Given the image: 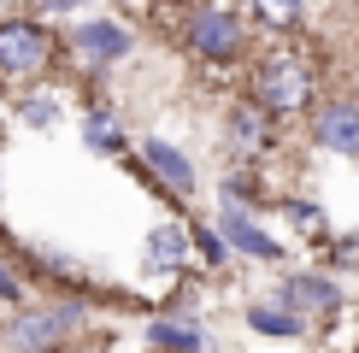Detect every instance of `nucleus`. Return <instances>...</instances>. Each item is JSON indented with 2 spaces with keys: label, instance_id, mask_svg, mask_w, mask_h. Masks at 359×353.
Segmentation results:
<instances>
[{
  "label": "nucleus",
  "instance_id": "f257e3e1",
  "mask_svg": "<svg viewBox=\"0 0 359 353\" xmlns=\"http://www.w3.org/2000/svg\"><path fill=\"white\" fill-rule=\"evenodd\" d=\"M77 330H83V306L77 300L36 306V312H18L6 324V347L12 353H53V347H65Z\"/></svg>",
  "mask_w": 359,
  "mask_h": 353
},
{
  "label": "nucleus",
  "instance_id": "f03ea898",
  "mask_svg": "<svg viewBox=\"0 0 359 353\" xmlns=\"http://www.w3.org/2000/svg\"><path fill=\"white\" fill-rule=\"evenodd\" d=\"M53 29L36 18H0V77H41L53 65Z\"/></svg>",
  "mask_w": 359,
  "mask_h": 353
},
{
  "label": "nucleus",
  "instance_id": "7ed1b4c3",
  "mask_svg": "<svg viewBox=\"0 0 359 353\" xmlns=\"http://www.w3.org/2000/svg\"><path fill=\"white\" fill-rule=\"evenodd\" d=\"M253 100H259L271 118H289L312 100V77L294 53H271L259 71H253Z\"/></svg>",
  "mask_w": 359,
  "mask_h": 353
},
{
  "label": "nucleus",
  "instance_id": "20e7f679",
  "mask_svg": "<svg viewBox=\"0 0 359 353\" xmlns=\"http://www.w3.org/2000/svg\"><path fill=\"white\" fill-rule=\"evenodd\" d=\"M189 41L201 59H212V65H230L236 53H242V24H236V12L224 6H201L189 18Z\"/></svg>",
  "mask_w": 359,
  "mask_h": 353
},
{
  "label": "nucleus",
  "instance_id": "39448f33",
  "mask_svg": "<svg viewBox=\"0 0 359 353\" xmlns=\"http://www.w3.org/2000/svg\"><path fill=\"white\" fill-rule=\"evenodd\" d=\"M71 53H77L83 65H112V59L130 53V29L112 24V18H88V24H77V36H71Z\"/></svg>",
  "mask_w": 359,
  "mask_h": 353
},
{
  "label": "nucleus",
  "instance_id": "423d86ee",
  "mask_svg": "<svg viewBox=\"0 0 359 353\" xmlns=\"http://www.w3.org/2000/svg\"><path fill=\"white\" fill-rule=\"evenodd\" d=\"M312 136H318L324 153L359 159V100H336V106H324L318 124H312Z\"/></svg>",
  "mask_w": 359,
  "mask_h": 353
},
{
  "label": "nucleus",
  "instance_id": "0eeeda50",
  "mask_svg": "<svg viewBox=\"0 0 359 353\" xmlns=\"http://www.w3.org/2000/svg\"><path fill=\"white\" fill-rule=\"evenodd\" d=\"M283 306H289V312H336L341 306V289L330 283V277H289V283H283Z\"/></svg>",
  "mask_w": 359,
  "mask_h": 353
},
{
  "label": "nucleus",
  "instance_id": "6e6552de",
  "mask_svg": "<svg viewBox=\"0 0 359 353\" xmlns=\"http://www.w3.org/2000/svg\"><path fill=\"white\" fill-rule=\"evenodd\" d=\"M142 165L154 171L159 183L171 188V195H189V188H194V165H189L183 153H177L171 141H147V147H142Z\"/></svg>",
  "mask_w": 359,
  "mask_h": 353
},
{
  "label": "nucleus",
  "instance_id": "1a4fd4ad",
  "mask_svg": "<svg viewBox=\"0 0 359 353\" xmlns=\"http://www.w3.org/2000/svg\"><path fill=\"white\" fill-rule=\"evenodd\" d=\"M230 141H236V153H265L271 147V112L259 106V100H242V106L230 112Z\"/></svg>",
  "mask_w": 359,
  "mask_h": 353
},
{
  "label": "nucleus",
  "instance_id": "9d476101",
  "mask_svg": "<svg viewBox=\"0 0 359 353\" xmlns=\"http://www.w3.org/2000/svg\"><path fill=\"white\" fill-rule=\"evenodd\" d=\"M147 342L159 353H206L212 347V335L201 330V324H177V318H154V330H147Z\"/></svg>",
  "mask_w": 359,
  "mask_h": 353
},
{
  "label": "nucleus",
  "instance_id": "9b49d317",
  "mask_svg": "<svg viewBox=\"0 0 359 353\" xmlns=\"http://www.w3.org/2000/svg\"><path fill=\"white\" fill-rule=\"evenodd\" d=\"M189 247H194V235H189V230H177V224H159L154 235H147V265H154V271H183Z\"/></svg>",
  "mask_w": 359,
  "mask_h": 353
},
{
  "label": "nucleus",
  "instance_id": "f8f14e48",
  "mask_svg": "<svg viewBox=\"0 0 359 353\" xmlns=\"http://www.w3.org/2000/svg\"><path fill=\"white\" fill-rule=\"evenodd\" d=\"M224 242H230V247H242V254H253V259H277V254H283L271 235H265L259 224H248V218L236 212V206L224 212Z\"/></svg>",
  "mask_w": 359,
  "mask_h": 353
},
{
  "label": "nucleus",
  "instance_id": "ddd939ff",
  "mask_svg": "<svg viewBox=\"0 0 359 353\" xmlns=\"http://www.w3.org/2000/svg\"><path fill=\"white\" fill-rule=\"evenodd\" d=\"M83 141L95 147V153H118V147H124V130H118L107 112H88L83 118Z\"/></svg>",
  "mask_w": 359,
  "mask_h": 353
},
{
  "label": "nucleus",
  "instance_id": "4468645a",
  "mask_svg": "<svg viewBox=\"0 0 359 353\" xmlns=\"http://www.w3.org/2000/svg\"><path fill=\"white\" fill-rule=\"evenodd\" d=\"M18 118L29 130H48V124H59V100L53 95H24L18 100Z\"/></svg>",
  "mask_w": 359,
  "mask_h": 353
},
{
  "label": "nucleus",
  "instance_id": "2eb2a0df",
  "mask_svg": "<svg viewBox=\"0 0 359 353\" xmlns=\"http://www.w3.org/2000/svg\"><path fill=\"white\" fill-rule=\"evenodd\" d=\"M248 324H253V330H271V335H294V330H301V312H271V306H253Z\"/></svg>",
  "mask_w": 359,
  "mask_h": 353
},
{
  "label": "nucleus",
  "instance_id": "dca6fc26",
  "mask_svg": "<svg viewBox=\"0 0 359 353\" xmlns=\"http://www.w3.org/2000/svg\"><path fill=\"white\" fill-rule=\"evenodd\" d=\"M253 12H259L265 24H277V29L301 24V0H253Z\"/></svg>",
  "mask_w": 359,
  "mask_h": 353
},
{
  "label": "nucleus",
  "instance_id": "f3484780",
  "mask_svg": "<svg viewBox=\"0 0 359 353\" xmlns=\"http://www.w3.org/2000/svg\"><path fill=\"white\" fill-rule=\"evenodd\" d=\"M194 247H201L206 265H224V235L218 230H201V235H194Z\"/></svg>",
  "mask_w": 359,
  "mask_h": 353
},
{
  "label": "nucleus",
  "instance_id": "a211bd4d",
  "mask_svg": "<svg viewBox=\"0 0 359 353\" xmlns=\"http://www.w3.org/2000/svg\"><path fill=\"white\" fill-rule=\"evenodd\" d=\"M0 300H24V283H18L12 265H0Z\"/></svg>",
  "mask_w": 359,
  "mask_h": 353
},
{
  "label": "nucleus",
  "instance_id": "6ab92c4d",
  "mask_svg": "<svg viewBox=\"0 0 359 353\" xmlns=\"http://www.w3.org/2000/svg\"><path fill=\"white\" fill-rule=\"evenodd\" d=\"M336 259H341V265H359V235H348V242H336Z\"/></svg>",
  "mask_w": 359,
  "mask_h": 353
},
{
  "label": "nucleus",
  "instance_id": "aec40b11",
  "mask_svg": "<svg viewBox=\"0 0 359 353\" xmlns=\"http://www.w3.org/2000/svg\"><path fill=\"white\" fill-rule=\"evenodd\" d=\"M41 6H48V12H77L83 0H41Z\"/></svg>",
  "mask_w": 359,
  "mask_h": 353
},
{
  "label": "nucleus",
  "instance_id": "412c9836",
  "mask_svg": "<svg viewBox=\"0 0 359 353\" xmlns=\"http://www.w3.org/2000/svg\"><path fill=\"white\" fill-rule=\"evenodd\" d=\"M18 6L24 0H0V18H18Z\"/></svg>",
  "mask_w": 359,
  "mask_h": 353
}]
</instances>
